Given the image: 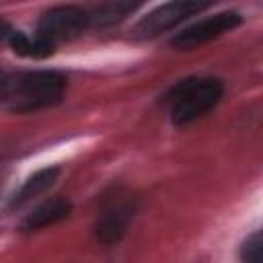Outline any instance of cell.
Segmentation results:
<instances>
[{
    "label": "cell",
    "instance_id": "cell-2",
    "mask_svg": "<svg viewBox=\"0 0 263 263\" xmlns=\"http://www.w3.org/2000/svg\"><path fill=\"white\" fill-rule=\"evenodd\" d=\"M222 95H224V86L218 78L191 76L171 86L164 97V103L168 105L171 121L181 127L210 113L220 103Z\"/></svg>",
    "mask_w": 263,
    "mask_h": 263
},
{
    "label": "cell",
    "instance_id": "cell-8",
    "mask_svg": "<svg viewBox=\"0 0 263 263\" xmlns=\"http://www.w3.org/2000/svg\"><path fill=\"white\" fill-rule=\"evenodd\" d=\"M58 173H60V168H58V166H51V168H41V171H37L35 175H31V177L21 185V189L14 193V197H12V201H10V208H21V205L33 201L35 197L43 195V193L55 183Z\"/></svg>",
    "mask_w": 263,
    "mask_h": 263
},
{
    "label": "cell",
    "instance_id": "cell-12",
    "mask_svg": "<svg viewBox=\"0 0 263 263\" xmlns=\"http://www.w3.org/2000/svg\"><path fill=\"white\" fill-rule=\"evenodd\" d=\"M12 25L6 21V18H2L0 16V45H4V43H8V39H10V35H12Z\"/></svg>",
    "mask_w": 263,
    "mask_h": 263
},
{
    "label": "cell",
    "instance_id": "cell-9",
    "mask_svg": "<svg viewBox=\"0 0 263 263\" xmlns=\"http://www.w3.org/2000/svg\"><path fill=\"white\" fill-rule=\"evenodd\" d=\"M8 45L12 47L14 53H18L23 58H33V60L49 58L55 51V47H51L49 43H45L43 39H39L35 33L29 35V33H23V31H16V29L10 35Z\"/></svg>",
    "mask_w": 263,
    "mask_h": 263
},
{
    "label": "cell",
    "instance_id": "cell-3",
    "mask_svg": "<svg viewBox=\"0 0 263 263\" xmlns=\"http://www.w3.org/2000/svg\"><path fill=\"white\" fill-rule=\"evenodd\" d=\"M86 29H90V14L88 8L82 6H55L41 14L37 21L35 35L49 43L51 47H58L64 41H72L80 37Z\"/></svg>",
    "mask_w": 263,
    "mask_h": 263
},
{
    "label": "cell",
    "instance_id": "cell-5",
    "mask_svg": "<svg viewBox=\"0 0 263 263\" xmlns=\"http://www.w3.org/2000/svg\"><path fill=\"white\" fill-rule=\"evenodd\" d=\"M242 23V16L236 12V10H224V12H216L212 16H205L193 25H189L187 29L179 31L173 39H171V45L177 47V49H183V51H189V49H195L203 43H210L218 37H222L224 33L236 29L238 25Z\"/></svg>",
    "mask_w": 263,
    "mask_h": 263
},
{
    "label": "cell",
    "instance_id": "cell-7",
    "mask_svg": "<svg viewBox=\"0 0 263 263\" xmlns=\"http://www.w3.org/2000/svg\"><path fill=\"white\" fill-rule=\"evenodd\" d=\"M72 212V203L66 197H51L43 203H39L37 208H33L21 222V230L23 232H35L41 228H47L51 224H58L62 220H66Z\"/></svg>",
    "mask_w": 263,
    "mask_h": 263
},
{
    "label": "cell",
    "instance_id": "cell-1",
    "mask_svg": "<svg viewBox=\"0 0 263 263\" xmlns=\"http://www.w3.org/2000/svg\"><path fill=\"white\" fill-rule=\"evenodd\" d=\"M68 80L55 70H8L0 66V107L37 111L64 99Z\"/></svg>",
    "mask_w": 263,
    "mask_h": 263
},
{
    "label": "cell",
    "instance_id": "cell-10",
    "mask_svg": "<svg viewBox=\"0 0 263 263\" xmlns=\"http://www.w3.org/2000/svg\"><path fill=\"white\" fill-rule=\"evenodd\" d=\"M138 8V4L132 2H105L95 8H88L90 14V27H109L119 21H123L127 14H132Z\"/></svg>",
    "mask_w": 263,
    "mask_h": 263
},
{
    "label": "cell",
    "instance_id": "cell-11",
    "mask_svg": "<svg viewBox=\"0 0 263 263\" xmlns=\"http://www.w3.org/2000/svg\"><path fill=\"white\" fill-rule=\"evenodd\" d=\"M263 242H261V230H255L247 236V240L240 247V259L242 263H263Z\"/></svg>",
    "mask_w": 263,
    "mask_h": 263
},
{
    "label": "cell",
    "instance_id": "cell-4",
    "mask_svg": "<svg viewBox=\"0 0 263 263\" xmlns=\"http://www.w3.org/2000/svg\"><path fill=\"white\" fill-rule=\"evenodd\" d=\"M210 2H197V0H173L166 4L156 6L154 10H150L148 14H144L132 29V37L134 39H152L158 37L171 29H175L177 25H181L183 21H187L193 14H199L201 10L210 8Z\"/></svg>",
    "mask_w": 263,
    "mask_h": 263
},
{
    "label": "cell",
    "instance_id": "cell-6",
    "mask_svg": "<svg viewBox=\"0 0 263 263\" xmlns=\"http://www.w3.org/2000/svg\"><path fill=\"white\" fill-rule=\"evenodd\" d=\"M134 212H136L134 199H129V197L113 199L99 214V218L95 222V236L103 245H113V242L121 240L123 234L127 232V226L134 218Z\"/></svg>",
    "mask_w": 263,
    "mask_h": 263
}]
</instances>
